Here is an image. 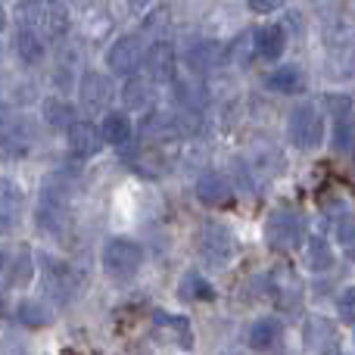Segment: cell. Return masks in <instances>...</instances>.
<instances>
[{"label": "cell", "mask_w": 355, "mask_h": 355, "mask_svg": "<svg viewBox=\"0 0 355 355\" xmlns=\"http://www.w3.org/2000/svg\"><path fill=\"white\" fill-rule=\"evenodd\" d=\"M41 25H44V31H47L50 37H66L69 25H72V16H69L66 0H47V3H44Z\"/></svg>", "instance_id": "cell-21"}, {"label": "cell", "mask_w": 355, "mask_h": 355, "mask_svg": "<svg viewBox=\"0 0 355 355\" xmlns=\"http://www.w3.org/2000/svg\"><path fill=\"white\" fill-rule=\"evenodd\" d=\"M196 196H200V202H206V206H225V202L231 200V184H227L225 175L209 172L196 181Z\"/></svg>", "instance_id": "cell-18"}, {"label": "cell", "mask_w": 355, "mask_h": 355, "mask_svg": "<svg viewBox=\"0 0 355 355\" xmlns=\"http://www.w3.org/2000/svg\"><path fill=\"white\" fill-rule=\"evenodd\" d=\"M225 53H227V60H231V62L246 66V62L252 60V53H256V35H252V31H246V35L234 37V44L225 50Z\"/></svg>", "instance_id": "cell-29"}, {"label": "cell", "mask_w": 355, "mask_h": 355, "mask_svg": "<svg viewBox=\"0 0 355 355\" xmlns=\"http://www.w3.org/2000/svg\"><path fill=\"white\" fill-rule=\"evenodd\" d=\"M81 31H85L87 41H100L112 31V16H110V6L103 3H91L81 10Z\"/></svg>", "instance_id": "cell-16"}, {"label": "cell", "mask_w": 355, "mask_h": 355, "mask_svg": "<svg viewBox=\"0 0 355 355\" xmlns=\"http://www.w3.org/2000/svg\"><path fill=\"white\" fill-rule=\"evenodd\" d=\"M103 147V135L94 122H72L69 125V153L75 159H91Z\"/></svg>", "instance_id": "cell-11"}, {"label": "cell", "mask_w": 355, "mask_h": 355, "mask_svg": "<svg viewBox=\"0 0 355 355\" xmlns=\"http://www.w3.org/2000/svg\"><path fill=\"white\" fill-rule=\"evenodd\" d=\"M340 315L343 321H355V287H346L340 296Z\"/></svg>", "instance_id": "cell-32"}, {"label": "cell", "mask_w": 355, "mask_h": 355, "mask_svg": "<svg viewBox=\"0 0 355 355\" xmlns=\"http://www.w3.org/2000/svg\"><path fill=\"white\" fill-rule=\"evenodd\" d=\"M302 240V218L290 209H277V212L268 215L265 221V243L277 252H290L296 250Z\"/></svg>", "instance_id": "cell-6"}, {"label": "cell", "mask_w": 355, "mask_h": 355, "mask_svg": "<svg viewBox=\"0 0 355 355\" xmlns=\"http://www.w3.org/2000/svg\"><path fill=\"white\" fill-rule=\"evenodd\" d=\"M122 100L131 112H150L153 110V85L147 78H128L122 87Z\"/></svg>", "instance_id": "cell-23"}, {"label": "cell", "mask_w": 355, "mask_h": 355, "mask_svg": "<svg viewBox=\"0 0 355 355\" xmlns=\"http://www.w3.org/2000/svg\"><path fill=\"white\" fill-rule=\"evenodd\" d=\"M122 3L128 6L131 12H144V10H147V6H150V3H153V0H122Z\"/></svg>", "instance_id": "cell-34"}, {"label": "cell", "mask_w": 355, "mask_h": 355, "mask_svg": "<svg viewBox=\"0 0 355 355\" xmlns=\"http://www.w3.org/2000/svg\"><path fill=\"white\" fill-rule=\"evenodd\" d=\"M44 3L47 0H16V22H19V28H31L35 31L37 25H41V19H44Z\"/></svg>", "instance_id": "cell-27"}, {"label": "cell", "mask_w": 355, "mask_h": 355, "mask_svg": "<svg viewBox=\"0 0 355 355\" xmlns=\"http://www.w3.org/2000/svg\"><path fill=\"white\" fill-rule=\"evenodd\" d=\"M37 147V131L28 119H10L0 128V159L3 162H22Z\"/></svg>", "instance_id": "cell-3"}, {"label": "cell", "mask_w": 355, "mask_h": 355, "mask_svg": "<svg viewBox=\"0 0 355 355\" xmlns=\"http://www.w3.org/2000/svg\"><path fill=\"white\" fill-rule=\"evenodd\" d=\"M16 318L22 321L25 327H47L50 321H53V312H50L44 302H35V300H25L19 302L16 309Z\"/></svg>", "instance_id": "cell-26"}, {"label": "cell", "mask_w": 355, "mask_h": 355, "mask_svg": "<svg viewBox=\"0 0 355 355\" xmlns=\"http://www.w3.org/2000/svg\"><path fill=\"white\" fill-rule=\"evenodd\" d=\"M0 56H3V44H0Z\"/></svg>", "instance_id": "cell-36"}, {"label": "cell", "mask_w": 355, "mask_h": 355, "mask_svg": "<svg viewBox=\"0 0 355 355\" xmlns=\"http://www.w3.org/2000/svg\"><path fill=\"white\" fill-rule=\"evenodd\" d=\"M35 277V256L28 246H19L12 256H6V268H3V284L6 287H28Z\"/></svg>", "instance_id": "cell-14"}, {"label": "cell", "mask_w": 355, "mask_h": 355, "mask_svg": "<svg viewBox=\"0 0 355 355\" xmlns=\"http://www.w3.org/2000/svg\"><path fill=\"white\" fill-rule=\"evenodd\" d=\"M237 252V243H234V234L227 231L218 221H209L200 231V256L206 259V265L212 268H227Z\"/></svg>", "instance_id": "cell-5"}, {"label": "cell", "mask_w": 355, "mask_h": 355, "mask_svg": "<svg viewBox=\"0 0 355 355\" xmlns=\"http://www.w3.org/2000/svg\"><path fill=\"white\" fill-rule=\"evenodd\" d=\"M100 262H103L106 277H112V281H131L144 265V250H141V243H135L128 237H110L103 243V250H100Z\"/></svg>", "instance_id": "cell-2"}, {"label": "cell", "mask_w": 355, "mask_h": 355, "mask_svg": "<svg viewBox=\"0 0 355 355\" xmlns=\"http://www.w3.org/2000/svg\"><path fill=\"white\" fill-rule=\"evenodd\" d=\"M309 259H312V268H327V265L334 262L331 250H327V243L321 237H312V243H309Z\"/></svg>", "instance_id": "cell-31"}, {"label": "cell", "mask_w": 355, "mask_h": 355, "mask_svg": "<svg viewBox=\"0 0 355 355\" xmlns=\"http://www.w3.org/2000/svg\"><path fill=\"white\" fill-rule=\"evenodd\" d=\"M3 25H6V12H3V6H0V31H3Z\"/></svg>", "instance_id": "cell-35"}, {"label": "cell", "mask_w": 355, "mask_h": 355, "mask_svg": "<svg viewBox=\"0 0 355 355\" xmlns=\"http://www.w3.org/2000/svg\"><path fill=\"white\" fill-rule=\"evenodd\" d=\"M281 343H284V327L277 318H259L256 324L250 327V346L256 352L271 355L281 349Z\"/></svg>", "instance_id": "cell-13"}, {"label": "cell", "mask_w": 355, "mask_h": 355, "mask_svg": "<svg viewBox=\"0 0 355 355\" xmlns=\"http://www.w3.org/2000/svg\"><path fill=\"white\" fill-rule=\"evenodd\" d=\"M75 178L69 172H53L44 181L35 209V227L50 240H60L69 231V200H72Z\"/></svg>", "instance_id": "cell-1"}, {"label": "cell", "mask_w": 355, "mask_h": 355, "mask_svg": "<svg viewBox=\"0 0 355 355\" xmlns=\"http://www.w3.org/2000/svg\"><path fill=\"white\" fill-rule=\"evenodd\" d=\"M287 137L293 147L300 150H315L324 141V119L315 106H296L287 119Z\"/></svg>", "instance_id": "cell-4"}, {"label": "cell", "mask_w": 355, "mask_h": 355, "mask_svg": "<svg viewBox=\"0 0 355 355\" xmlns=\"http://www.w3.org/2000/svg\"><path fill=\"white\" fill-rule=\"evenodd\" d=\"M44 284H47V293L56 302H69L81 287V277L72 265L56 262V259H44Z\"/></svg>", "instance_id": "cell-8"}, {"label": "cell", "mask_w": 355, "mask_h": 355, "mask_svg": "<svg viewBox=\"0 0 355 355\" xmlns=\"http://www.w3.org/2000/svg\"><path fill=\"white\" fill-rule=\"evenodd\" d=\"M284 47H287V37H284L281 25H265L262 31H256V53L262 60H268V62L281 60Z\"/></svg>", "instance_id": "cell-22"}, {"label": "cell", "mask_w": 355, "mask_h": 355, "mask_svg": "<svg viewBox=\"0 0 355 355\" xmlns=\"http://www.w3.org/2000/svg\"><path fill=\"white\" fill-rule=\"evenodd\" d=\"M265 87L277 94H293V91H302V75L296 69H275V72L265 78Z\"/></svg>", "instance_id": "cell-28"}, {"label": "cell", "mask_w": 355, "mask_h": 355, "mask_svg": "<svg viewBox=\"0 0 355 355\" xmlns=\"http://www.w3.org/2000/svg\"><path fill=\"white\" fill-rule=\"evenodd\" d=\"M12 50H16V56L25 66H37V62H44V56H47L44 37H37V31H31V28H19L16 41H12Z\"/></svg>", "instance_id": "cell-20"}, {"label": "cell", "mask_w": 355, "mask_h": 355, "mask_svg": "<svg viewBox=\"0 0 355 355\" xmlns=\"http://www.w3.org/2000/svg\"><path fill=\"white\" fill-rule=\"evenodd\" d=\"M144 66H147V75L150 81H159V85H166V81L175 78V53L168 44H153V47L147 50V56H144Z\"/></svg>", "instance_id": "cell-15"}, {"label": "cell", "mask_w": 355, "mask_h": 355, "mask_svg": "<svg viewBox=\"0 0 355 355\" xmlns=\"http://www.w3.org/2000/svg\"><path fill=\"white\" fill-rule=\"evenodd\" d=\"M100 135H103V144H112V147H125L135 135V125L125 112H106L103 122H100Z\"/></svg>", "instance_id": "cell-19"}, {"label": "cell", "mask_w": 355, "mask_h": 355, "mask_svg": "<svg viewBox=\"0 0 355 355\" xmlns=\"http://www.w3.org/2000/svg\"><path fill=\"white\" fill-rule=\"evenodd\" d=\"M153 324L159 327L162 334H168V340L178 343L181 349H190L193 346V331H190V321L184 315H168V312H156Z\"/></svg>", "instance_id": "cell-17"}, {"label": "cell", "mask_w": 355, "mask_h": 355, "mask_svg": "<svg viewBox=\"0 0 355 355\" xmlns=\"http://www.w3.org/2000/svg\"><path fill=\"white\" fill-rule=\"evenodd\" d=\"M337 240H340V246H343V252H349L355 259V218L346 209H343V218L337 221Z\"/></svg>", "instance_id": "cell-30"}, {"label": "cell", "mask_w": 355, "mask_h": 355, "mask_svg": "<svg viewBox=\"0 0 355 355\" xmlns=\"http://www.w3.org/2000/svg\"><path fill=\"white\" fill-rule=\"evenodd\" d=\"M22 206H25L22 187H19L16 181H10V178H0V237H3L6 231H12Z\"/></svg>", "instance_id": "cell-12"}, {"label": "cell", "mask_w": 355, "mask_h": 355, "mask_svg": "<svg viewBox=\"0 0 355 355\" xmlns=\"http://www.w3.org/2000/svg\"><path fill=\"white\" fill-rule=\"evenodd\" d=\"M44 122H47L53 131H60V128L69 131V125L75 122L72 103H69V100H62V97H47V100H44Z\"/></svg>", "instance_id": "cell-24"}, {"label": "cell", "mask_w": 355, "mask_h": 355, "mask_svg": "<svg viewBox=\"0 0 355 355\" xmlns=\"http://www.w3.org/2000/svg\"><path fill=\"white\" fill-rule=\"evenodd\" d=\"M227 60V53H225V47H221L218 41H196V44H190L187 47V56H184V62H187V69L193 75H209V72H215V69L221 66V62Z\"/></svg>", "instance_id": "cell-10"}, {"label": "cell", "mask_w": 355, "mask_h": 355, "mask_svg": "<svg viewBox=\"0 0 355 355\" xmlns=\"http://www.w3.org/2000/svg\"><path fill=\"white\" fill-rule=\"evenodd\" d=\"M246 6H250L252 12H275L284 6V0H246Z\"/></svg>", "instance_id": "cell-33"}, {"label": "cell", "mask_w": 355, "mask_h": 355, "mask_svg": "<svg viewBox=\"0 0 355 355\" xmlns=\"http://www.w3.org/2000/svg\"><path fill=\"white\" fill-rule=\"evenodd\" d=\"M178 296H181L184 302H196V300H212L215 290L209 287V281L202 275L187 271V275L181 277V284H178Z\"/></svg>", "instance_id": "cell-25"}, {"label": "cell", "mask_w": 355, "mask_h": 355, "mask_svg": "<svg viewBox=\"0 0 355 355\" xmlns=\"http://www.w3.org/2000/svg\"><path fill=\"white\" fill-rule=\"evenodd\" d=\"M112 100V81L103 72H85L78 78V106L85 112H103Z\"/></svg>", "instance_id": "cell-9"}, {"label": "cell", "mask_w": 355, "mask_h": 355, "mask_svg": "<svg viewBox=\"0 0 355 355\" xmlns=\"http://www.w3.org/2000/svg\"><path fill=\"white\" fill-rule=\"evenodd\" d=\"M144 56H147L144 37L141 35H125L110 47L106 62H110V72H116V75H135L137 69L144 66Z\"/></svg>", "instance_id": "cell-7"}]
</instances>
